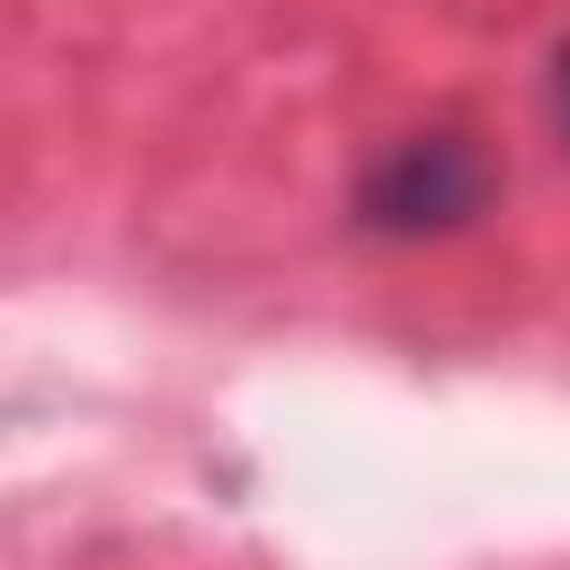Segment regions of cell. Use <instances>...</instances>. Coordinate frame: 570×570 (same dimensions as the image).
<instances>
[{
    "label": "cell",
    "instance_id": "cell-1",
    "mask_svg": "<svg viewBox=\"0 0 570 570\" xmlns=\"http://www.w3.org/2000/svg\"><path fill=\"white\" fill-rule=\"evenodd\" d=\"M499 169L472 134L454 125H428V134H401L365 178H356V223L383 232V240H445L463 223H481Z\"/></svg>",
    "mask_w": 570,
    "mask_h": 570
},
{
    "label": "cell",
    "instance_id": "cell-2",
    "mask_svg": "<svg viewBox=\"0 0 570 570\" xmlns=\"http://www.w3.org/2000/svg\"><path fill=\"white\" fill-rule=\"evenodd\" d=\"M543 107H552V134L570 142V36L552 45V71H543Z\"/></svg>",
    "mask_w": 570,
    "mask_h": 570
}]
</instances>
